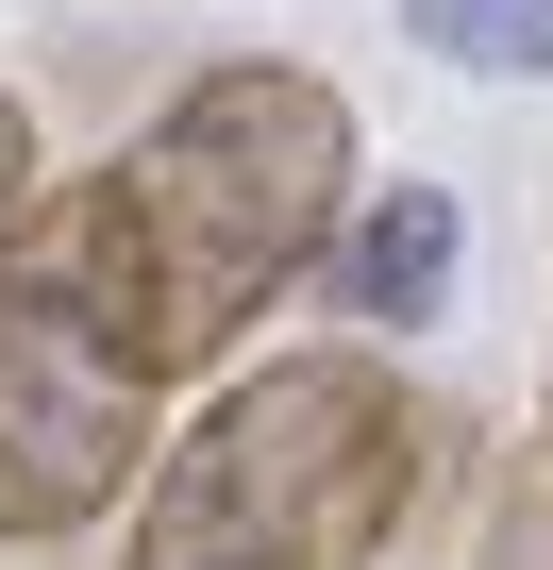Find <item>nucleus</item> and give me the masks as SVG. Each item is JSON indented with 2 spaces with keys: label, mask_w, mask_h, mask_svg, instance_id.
<instances>
[{
  "label": "nucleus",
  "mask_w": 553,
  "mask_h": 570,
  "mask_svg": "<svg viewBox=\"0 0 553 570\" xmlns=\"http://www.w3.org/2000/svg\"><path fill=\"white\" fill-rule=\"evenodd\" d=\"M369 202L353 168V101L286 51H218L201 85L151 101V135H118L51 218H34V268L135 353V386L168 370H218L286 285L336 252V218Z\"/></svg>",
  "instance_id": "nucleus-1"
},
{
  "label": "nucleus",
  "mask_w": 553,
  "mask_h": 570,
  "mask_svg": "<svg viewBox=\"0 0 553 570\" xmlns=\"http://www.w3.org/2000/svg\"><path fill=\"white\" fill-rule=\"evenodd\" d=\"M419 487L436 420L403 403L386 353H268L168 436L118 570H386Z\"/></svg>",
  "instance_id": "nucleus-2"
},
{
  "label": "nucleus",
  "mask_w": 553,
  "mask_h": 570,
  "mask_svg": "<svg viewBox=\"0 0 553 570\" xmlns=\"http://www.w3.org/2000/svg\"><path fill=\"white\" fill-rule=\"evenodd\" d=\"M151 470H168V436H151L135 353L18 252V285H0V553L101 537L118 503H151Z\"/></svg>",
  "instance_id": "nucleus-3"
},
{
  "label": "nucleus",
  "mask_w": 553,
  "mask_h": 570,
  "mask_svg": "<svg viewBox=\"0 0 553 570\" xmlns=\"http://www.w3.org/2000/svg\"><path fill=\"white\" fill-rule=\"evenodd\" d=\"M336 320H369V336H419V320H453V268H470V202L453 185H369L353 218H336Z\"/></svg>",
  "instance_id": "nucleus-4"
},
{
  "label": "nucleus",
  "mask_w": 553,
  "mask_h": 570,
  "mask_svg": "<svg viewBox=\"0 0 553 570\" xmlns=\"http://www.w3.org/2000/svg\"><path fill=\"white\" fill-rule=\"evenodd\" d=\"M403 35L470 85H536L553 68V0H403Z\"/></svg>",
  "instance_id": "nucleus-5"
},
{
  "label": "nucleus",
  "mask_w": 553,
  "mask_h": 570,
  "mask_svg": "<svg viewBox=\"0 0 553 570\" xmlns=\"http://www.w3.org/2000/svg\"><path fill=\"white\" fill-rule=\"evenodd\" d=\"M470 570H553V470H503V487H486Z\"/></svg>",
  "instance_id": "nucleus-6"
},
{
  "label": "nucleus",
  "mask_w": 553,
  "mask_h": 570,
  "mask_svg": "<svg viewBox=\"0 0 553 570\" xmlns=\"http://www.w3.org/2000/svg\"><path fill=\"white\" fill-rule=\"evenodd\" d=\"M34 218H51V202H34V101L0 85V285H18V252H34Z\"/></svg>",
  "instance_id": "nucleus-7"
},
{
  "label": "nucleus",
  "mask_w": 553,
  "mask_h": 570,
  "mask_svg": "<svg viewBox=\"0 0 553 570\" xmlns=\"http://www.w3.org/2000/svg\"><path fill=\"white\" fill-rule=\"evenodd\" d=\"M536 470H553V386H536Z\"/></svg>",
  "instance_id": "nucleus-8"
},
{
  "label": "nucleus",
  "mask_w": 553,
  "mask_h": 570,
  "mask_svg": "<svg viewBox=\"0 0 553 570\" xmlns=\"http://www.w3.org/2000/svg\"><path fill=\"white\" fill-rule=\"evenodd\" d=\"M0 570H68V553H0Z\"/></svg>",
  "instance_id": "nucleus-9"
}]
</instances>
